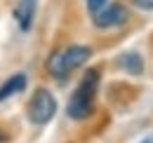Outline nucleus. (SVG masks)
I'll return each instance as SVG.
<instances>
[{"label":"nucleus","mask_w":153,"mask_h":143,"mask_svg":"<svg viewBox=\"0 0 153 143\" xmlns=\"http://www.w3.org/2000/svg\"><path fill=\"white\" fill-rule=\"evenodd\" d=\"M97 89H99V71L90 68V71L82 75L80 85L76 87V91L71 94L68 99V106L66 113L71 120H87L92 113H94V99H97Z\"/></svg>","instance_id":"f257e3e1"},{"label":"nucleus","mask_w":153,"mask_h":143,"mask_svg":"<svg viewBox=\"0 0 153 143\" xmlns=\"http://www.w3.org/2000/svg\"><path fill=\"white\" fill-rule=\"evenodd\" d=\"M90 56H92V49H90L87 45H71V47H66V49H61V52L54 54V56L50 59L47 68H50V73H52L54 77L64 80L66 75H71L73 71H78Z\"/></svg>","instance_id":"f03ea898"},{"label":"nucleus","mask_w":153,"mask_h":143,"mask_svg":"<svg viewBox=\"0 0 153 143\" xmlns=\"http://www.w3.org/2000/svg\"><path fill=\"white\" fill-rule=\"evenodd\" d=\"M57 115V99L52 96V91L47 89H36V94L28 101V120L33 125H47L52 117Z\"/></svg>","instance_id":"7ed1b4c3"},{"label":"nucleus","mask_w":153,"mask_h":143,"mask_svg":"<svg viewBox=\"0 0 153 143\" xmlns=\"http://www.w3.org/2000/svg\"><path fill=\"white\" fill-rule=\"evenodd\" d=\"M127 19H130L127 7L120 2H111V5H104L94 14V26L97 28H118V26H125Z\"/></svg>","instance_id":"20e7f679"},{"label":"nucleus","mask_w":153,"mask_h":143,"mask_svg":"<svg viewBox=\"0 0 153 143\" xmlns=\"http://www.w3.org/2000/svg\"><path fill=\"white\" fill-rule=\"evenodd\" d=\"M33 14H36V0H21L19 7L14 10V19L19 21L21 31H28V28H31Z\"/></svg>","instance_id":"39448f33"},{"label":"nucleus","mask_w":153,"mask_h":143,"mask_svg":"<svg viewBox=\"0 0 153 143\" xmlns=\"http://www.w3.org/2000/svg\"><path fill=\"white\" fill-rule=\"evenodd\" d=\"M26 75L24 73H17V75H12V77H7V82L0 87V103L5 101V99H10V96H14V94H19V91L26 89Z\"/></svg>","instance_id":"423d86ee"},{"label":"nucleus","mask_w":153,"mask_h":143,"mask_svg":"<svg viewBox=\"0 0 153 143\" xmlns=\"http://www.w3.org/2000/svg\"><path fill=\"white\" fill-rule=\"evenodd\" d=\"M118 63H120V68H123V71H127L130 75H141V73H144V59H141L137 52L120 54Z\"/></svg>","instance_id":"0eeeda50"},{"label":"nucleus","mask_w":153,"mask_h":143,"mask_svg":"<svg viewBox=\"0 0 153 143\" xmlns=\"http://www.w3.org/2000/svg\"><path fill=\"white\" fill-rule=\"evenodd\" d=\"M85 2H87V10H90L92 14H97L104 5H108V0H85Z\"/></svg>","instance_id":"6e6552de"},{"label":"nucleus","mask_w":153,"mask_h":143,"mask_svg":"<svg viewBox=\"0 0 153 143\" xmlns=\"http://www.w3.org/2000/svg\"><path fill=\"white\" fill-rule=\"evenodd\" d=\"M137 5H139V7H146V10H153V2H151V0H137Z\"/></svg>","instance_id":"1a4fd4ad"},{"label":"nucleus","mask_w":153,"mask_h":143,"mask_svg":"<svg viewBox=\"0 0 153 143\" xmlns=\"http://www.w3.org/2000/svg\"><path fill=\"white\" fill-rule=\"evenodd\" d=\"M141 143H153V139H144V141H141Z\"/></svg>","instance_id":"9d476101"},{"label":"nucleus","mask_w":153,"mask_h":143,"mask_svg":"<svg viewBox=\"0 0 153 143\" xmlns=\"http://www.w3.org/2000/svg\"><path fill=\"white\" fill-rule=\"evenodd\" d=\"M2 141H5V134H2V131H0V143H2Z\"/></svg>","instance_id":"9b49d317"}]
</instances>
